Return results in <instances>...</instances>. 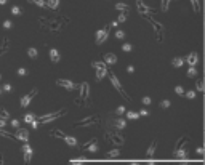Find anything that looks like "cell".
Segmentation results:
<instances>
[{
  "instance_id": "6da1fadb",
  "label": "cell",
  "mask_w": 205,
  "mask_h": 165,
  "mask_svg": "<svg viewBox=\"0 0 205 165\" xmlns=\"http://www.w3.org/2000/svg\"><path fill=\"white\" fill-rule=\"evenodd\" d=\"M39 23H40L42 29H48V31H51V32H58V31H61L63 27L66 26V23H69V19L68 18H56V19L40 18Z\"/></svg>"
},
{
  "instance_id": "7a4b0ae2",
  "label": "cell",
  "mask_w": 205,
  "mask_h": 165,
  "mask_svg": "<svg viewBox=\"0 0 205 165\" xmlns=\"http://www.w3.org/2000/svg\"><path fill=\"white\" fill-rule=\"evenodd\" d=\"M79 88H80V95L79 98L74 100V103L77 106H80V108H84V106H90V85L87 84V82H82L80 85H79Z\"/></svg>"
},
{
  "instance_id": "3957f363",
  "label": "cell",
  "mask_w": 205,
  "mask_h": 165,
  "mask_svg": "<svg viewBox=\"0 0 205 165\" xmlns=\"http://www.w3.org/2000/svg\"><path fill=\"white\" fill-rule=\"evenodd\" d=\"M100 124H101V119H100V116H90V117H84L82 120H77L76 124H74V128H77V127H100Z\"/></svg>"
},
{
  "instance_id": "277c9868",
  "label": "cell",
  "mask_w": 205,
  "mask_h": 165,
  "mask_svg": "<svg viewBox=\"0 0 205 165\" xmlns=\"http://www.w3.org/2000/svg\"><path fill=\"white\" fill-rule=\"evenodd\" d=\"M108 76H109V79H111V84H112V87H114V88L117 90V92L120 93V95H122V98H125V100H127V101H130V100H132V98H130V95H128V93L124 90V87H122V84L119 82V79L116 77V74H114V72H108Z\"/></svg>"
},
{
  "instance_id": "5b68a950",
  "label": "cell",
  "mask_w": 205,
  "mask_h": 165,
  "mask_svg": "<svg viewBox=\"0 0 205 165\" xmlns=\"http://www.w3.org/2000/svg\"><path fill=\"white\" fill-rule=\"evenodd\" d=\"M66 112H68V109H60V111H56L53 114H45V116H40L39 119H35V120L40 122V124H48V122L58 119V117H61V116H64Z\"/></svg>"
},
{
  "instance_id": "8992f818",
  "label": "cell",
  "mask_w": 205,
  "mask_h": 165,
  "mask_svg": "<svg viewBox=\"0 0 205 165\" xmlns=\"http://www.w3.org/2000/svg\"><path fill=\"white\" fill-rule=\"evenodd\" d=\"M92 66H93V69H96V80L100 82L102 77H106L108 76V66L104 64V63H100V61H93L92 63Z\"/></svg>"
},
{
  "instance_id": "52a82bcc",
  "label": "cell",
  "mask_w": 205,
  "mask_h": 165,
  "mask_svg": "<svg viewBox=\"0 0 205 165\" xmlns=\"http://www.w3.org/2000/svg\"><path fill=\"white\" fill-rule=\"evenodd\" d=\"M144 18L152 24L154 31H156V39H157V42H162V40H164V27H162V24H160L159 21H154L151 16H144Z\"/></svg>"
},
{
  "instance_id": "ba28073f",
  "label": "cell",
  "mask_w": 205,
  "mask_h": 165,
  "mask_svg": "<svg viewBox=\"0 0 205 165\" xmlns=\"http://www.w3.org/2000/svg\"><path fill=\"white\" fill-rule=\"evenodd\" d=\"M106 140H108L109 143L116 144V146H122V144L125 143L124 136L119 135V133H116V132H106Z\"/></svg>"
},
{
  "instance_id": "9c48e42d",
  "label": "cell",
  "mask_w": 205,
  "mask_h": 165,
  "mask_svg": "<svg viewBox=\"0 0 205 165\" xmlns=\"http://www.w3.org/2000/svg\"><path fill=\"white\" fill-rule=\"evenodd\" d=\"M82 149H84V152H90V154H96L98 149H100V146H98V140L96 138H92L90 141H87V143L82 146Z\"/></svg>"
},
{
  "instance_id": "30bf717a",
  "label": "cell",
  "mask_w": 205,
  "mask_h": 165,
  "mask_svg": "<svg viewBox=\"0 0 205 165\" xmlns=\"http://www.w3.org/2000/svg\"><path fill=\"white\" fill-rule=\"evenodd\" d=\"M136 7H138V11H140V15H143V16H149V15H152V13H157V11L154 10V8H151V7L146 5L143 0H136Z\"/></svg>"
},
{
  "instance_id": "8fae6325",
  "label": "cell",
  "mask_w": 205,
  "mask_h": 165,
  "mask_svg": "<svg viewBox=\"0 0 205 165\" xmlns=\"http://www.w3.org/2000/svg\"><path fill=\"white\" fill-rule=\"evenodd\" d=\"M56 85H60V87L69 90V92H72V90H77V88H79V85H76L74 82L68 80V79H58V80H56Z\"/></svg>"
},
{
  "instance_id": "7c38bea8",
  "label": "cell",
  "mask_w": 205,
  "mask_h": 165,
  "mask_svg": "<svg viewBox=\"0 0 205 165\" xmlns=\"http://www.w3.org/2000/svg\"><path fill=\"white\" fill-rule=\"evenodd\" d=\"M109 29H111V26L104 27V29H100L96 32V45H101L102 42H106V39L109 35Z\"/></svg>"
},
{
  "instance_id": "4fadbf2b",
  "label": "cell",
  "mask_w": 205,
  "mask_h": 165,
  "mask_svg": "<svg viewBox=\"0 0 205 165\" xmlns=\"http://www.w3.org/2000/svg\"><path fill=\"white\" fill-rule=\"evenodd\" d=\"M37 92H39V88H32L26 96H23V98H21V108H26V106H29V104H31V100H32L35 95H37Z\"/></svg>"
},
{
  "instance_id": "5bb4252c",
  "label": "cell",
  "mask_w": 205,
  "mask_h": 165,
  "mask_svg": "<svg viewBox=\"0 0 205 165\" xmlns=\"http://www.w3.org/2000/svg\"><path fill=\"white\" fill-rule=\"evenodd\" d=\"M15 136H16V140L23 141V143H27V140H29V132H27L26 128H16Z\"/></svg>"
},
{
  "instance_id": "9a60e30c",
  "label": "cell",
  "mask_w": 205,
  "mask_h": 165,
  "mask_svg": "<svg viewBox=\"0 0 205 165\" xmlns=\"http://www.w3.org/2000/svg\"><path fill=\"white\" fill-rule=\"evenodd\" d=\"M23 154H24V162H26V165H29L31 164V159H32V148H31L27 143H24V146H23Z\"/></svg>"
},
{
  "instance_id": "2e32d148",
  "label": "cell",
  "mask_w": 205,
  "mask_h": 165,
  "mask_svg": "<svg viewBox=\"0 0 205 165\" xmlns=\"http://www.w3.org/2000/svg\"><path fill=\"white\" fill-rule=\"evenodd\" d=\"M197 61H199V53L197 52H192V53H189L186 56V63L191 66V68H194V66L197 64Z\"/></svg>"
},
{
  "instance_id": "e0dca14e",
  "label": "cell",
  "mask_w": 205,
  "mask_h": 165,
  "mask_svg": "<svg viewBox=\"0 0 205 165\" xmlns=\"http://www.w3.org/2000/svg\"><path fill=\"white\" fill-rule=\"evenodd\" d=\"M48 55H50V60H51V63H60V60H61V55L58 53V50H56V48H50Z\"/></svg>"
},
{
  "instance_id": "ac0fdd59",
  "label": "cell",
  "mask_w": 205,
  "mask_h": 165,
  "mask_svg": "<svg viewBox=\"0 0 205 165\" xmlns=\"http://www.w3.org/2000/svg\"><path fill=\"white\" fill-rule=\"evenodd\" d=\"M117 63V56L114 53H106L104 55V64H116Z\"/></svg>"
},
{
  "instance_id": "d6986e66",
  "label": "cell",
  "mask_w": 205,
  "mask_h": 165,
  "mask_svg": "<svg viewBox=\"0 0 205 165\" xmlns=\"http://www.w3.org/2000/svg\"><path fill=\"white\" fill-rule=\"evenodd\" d=\"M114 128H117V130H122V128H125V125H127V120L125 119H116L112 122Z\"/></svg>"
},
{
  "instance_id": "ffe728a7",
  "label": "cell",
  "mask_w": 205,
  "mask_h": 165,
  "mask_svg": "<svg viewBox=\"0 0 205 165\" xmlns=\"http://www.w3.org/2000/svg\"><path fill=\"white\" fill-rule=\"evenodd\" d=\"M189 143V140H188V136H181V138L178 140V143H176V146H175V151L176 149H184V146Z\"/></svg>"
},
{
  "instance_id": "44dd1931",
  "label": "cell",
  "mask_w": 205,
  "mask_h": 165,
  "mask_svg": "<svg viewBox=\"0 0 205 165\" xmlns=\"http://www.w3.org/2000/svg\"><path fill=\"white\" fill-rule=\"evenodd\" d=\"M175 157L178 160H184L188 157V152H186V149H176L175 151Z\"/></svg>"
},
{
  "instance_id": "7402d4cb",
  "label": "cell",
  "mask_w": 205,
  "mask_h": 165,
  "mask_svg": "<svg viewBox=\"0 0 205 165\" xmlns=\"http://www.w3.org/2000/svg\"><path fill=\"white\" fill-rule=\"evenodd\" d=\"M45 7H48L50 10H58V7H60V0H47Z\"/></svg>"
},
{
  "instance_id": "603a6c76",
  "label": "cell",
  "mask_w": 205,
  "mask_h": 165,
  "mask_svg": "<svg viewBox=\"0 0 205 165\" xmlns=\"http://www.w3.org/2000/svg\"><path fill=\"white\" fill-rule=\"evenodd\" d=\"M156 148H157V141H154V143H151V146H149L148 152H146L149 159H152V157H154V154H156Z\"/></svg>"
},
{
  "instance_id": "cb8c5ba5",
  "label": "cell",
  "mask_w": 205,
  "mask_h": 165,
  "mask_svg": "<svg viewBox=\"0 0 205 165\" xmlns=\"http://www.w3.org/2000/svg\"><path fill=\"white\" fill-rule=\"evenodd\" d=\"M172 64L175 66V68H181V66L184 64V60L181 56H176V58H173V60H172Z\"/></svg>"
},
{
  "instance_id": "d4e9b609",
  "label": "cell",
  "mask_w": 205,
  "mask_h": 165,
  "mask_svg": "<svg viewBox=\"0 0 205 165\" xmlns=\"http://www.w3.org/2000/svg\"><path fill=\"white\" fill-rule=\"evenodd\" d=\"M170 2H172V0H160V10L167 13L168 8H170Z\"/></svg>"
},
{
  "instance_id": "484cf974",
  "label": "cell",
  "mask_w": 205,
  "mask_h": 165,
  "mask_svg": "<svg viewBox=\"0 0 205 165\" xmlns=\"http://www.w3.org/2000/svg\"><path fill=\"white\" fill-rule=\"evenodd\" d=\"M108 157H109V159H119V157H120V151H119V149H112V151H109Z\"/></svg>"
},
{
  "instance_id": "4316f807",
  "label": "cell",
  "mask_w": 205,
  "mask_h": 165,
  "mask_svg": "<svg viewBox=\"0 0 205 165\" xmlns=\"http://www.w3.org/2000/svg\"><path fill=\"white\" fill-rule=\"evenodd\" d=\"M64 141L69 144V146H77V140L74 136H64Z\"/></svg>"
},
{
  "instance_id": "83f0119b",
  "label": "cell",
  "mask_w": 205,
  "mask_h": 165,
  "mask_svg": "<svg viewBox=\"0 0 205 165\" xmlns=\"http://www.w3.org/2000/svg\"><path fill=\"white\" fill-rule=\"evenodd\" d=\"M27 55H29V58L35 60V58L39 56V50L37 48H29V50H27Z\"/></svg>"
},
{
  "instance_id": "f1b7e54d",
  "label": "cell",
  "mask_w": 205,
  "mask_h": 165,
  "mask_svg": "<svg viewBox=\"0 0 205 165\" xmlns=\"http://www.w3.org/2000/svg\"><path fill=\"white\" fill-rule=\"evenodd\" d=\"M50 135L51 136H55V138H63V140H64V133H63V132H60V130H51L50 132Z\"/></svg>"
},
{
  "instance_id": "f546056e",
  "label": "cell",
  "mask_w": 205,
  "mask_h": 165,
  "mask_svg": "<svg viewBox=\"0 0 205 165\" xmlns=\"http://www.w3.org/2000/svg\"><path fill=\"white\" fill-rule=\"evenodd\" d=\"M191 3H192L194 11H196V13H199V11H200V2H199V0H191Z\"/></svg>"
},
{
  "instance_id": "4dcf8cb0",
  "label": "cell",
  "mask_w": 205,
  "mask_h": 165,
  "mask_svg": "<svg viewBox=\"0 0 205 165\" xmlns=\"http://www.w3.org/2000/svg\"><path fill=\"white\" fill-rule=\"evenodd\" d=\"M116 10H120L124 13V11H128V5H125V3H116Z\"/></svg>"
},
{
  "instance_id": "1f68e13d",
  "label": "cell",
  "mask_w": 205,
  "mask_h": 165,
  "mask_svg": "<svg viewBox=\"0 0 205 165\" xmlns=\"http://www.w3.org/2000/svg\"><path fill=\"white\" fill-rule=\"evenodd\" d=\"M127 117H128V119H132V120H136L138 117H140V114L135 112V111H128L127 112Z\"/></svg>"
},
{
  "instance_id": "d6a6232c",
  "label": "cell",
  "mask_w": 205,
  "mask_h": 165,
  "mask_svg": "<svg viewBox=\"0 0 205 165\" xmlns=\"http://www.w3.org/2000/svg\"><path fill=\"white\" fill-rule=\"evenodd\" d=\"M186 76H188L189 79H194V77L197 76V71H196V68H189V69H188V74H186Z\"/></svg>"
},
{
  "instance_id": "836d02e7",
  "label": "cell",
  "mask_w": 205,
  "mask_h": 165,
  "mask_svg": "<svg viewBox=\"0 0 205 165\" xmlns=\"http://www.w3.org/2000/svg\"><path fill=\"white\" fill-rule=\"evenodd\" d=\"M7 48H8V39H5V40H3V47L0 48V56L7 53Z\"/></svg>"
},
{
  "instance_id": "e575fe53",
  "label": "cell",
  "mask_w": 205,
  "mask_h": 165,
  "mask_svg": "<svg viewBox=\"0 0 205 165\" xmlns=\"http://www.w3.org/2000/svg\"><path fill=\"white\" fill-rule=\"evenodd\" d=\"M8 117H10L8 112H7L3 108H0V119H2V120H8Z\"/></svg>"
},
{
  "instance_id": "d590c367",
  "label": "cell",
  "mask_w": 205,
  "mask_h": 165,
  "mask_svg": "<svg viewBox=\"0 0 205 165\" xmlns=\"http://www.w3.org/2000/svg\"><path fill=\"white\" fill-rule=\"evenodd\" d=\"M196 88H197V92H204V80L202 79H199V80H197V84H196Z\"/></svg>"
},
{
  "instance_id": "8d00e7d4",
  "label": "cell",
  "mask_w": 205,
  "mask_h": 165,
  "mask_svg": "<svg viewBox=\"0 0 205 165\" xmlns=\"http://www.w3.org/2000/svg\"><path fill=\"white\" fill-rule=\"evenodd\" d=\"M127 16H128V11H124V13L117 18V23H125V21H127Z\"/></svg>"
},
{
  "instance_id": "74e56055",
  "label": "cell",
  "mask_w": 205,
  "mask_h": 165,
  "mask_svg": "<svg viewBox=\"0 0 205 165\" xmlns=\"http://www.w3.org/2000/svg\"><path fill=\"white\" fill-rule=\"evenodd\" d=\"M34 120H35L34 114H27V116H24V122H27V124H32Z\"/></svg>"
},
{
  "instance_id": "f35d334b",
  "label": "cell",
  "mask_w": 205,
  "mask_h": 165,
  "mask_svg": "<svg viewBox=\"0 0 205 165\" xmlns=\"http://www.w3.org/2000/svg\"><path fill=\"white\" fill-rule=\"evenodd\" d=\"M27 74H29V71H27L26 68H19V69H18V76L24 77V76H27Z\"/></svg>"
},
{
  "instance_id": "ab89813d",
  "label": "cell",
  "mask_w": 205,
  "mask_h": 165,
  "mask_svg": "<svg viewBox=\"0 0 205 165\" xmlns=\"http://www.w3.org/2000/svg\"><path fill=\"white\" fill-rule=\"evenodd\" d=\"M29 2L37 5V7H45V0H29Z\"/></svg>"
},
{
  "instance_id": "60d3db41",
  "label": "cell",
  "mask_w": 205,
  "mask_h": 165,
  "mask_svg": "<svg viewBox=\"0 0 205 165\" xmlns=\"http://www.w3.org/2000/svg\"><path fill=\"white\" fill-rule=\"evenodd\" d=\"M127 112V109H125V106H119V108H117V111H116V114L117 116H122V114H125Z\"/></svg>"
},
{
  "instance_id": "b9f144b4",
  "label": "cell",
  "mask_w": 205,
  "mask_h": 165,
  "mask_svg": "<svg viewBox=\"0 0 205 165\" xmlns=\"http://www.w3.org/2000/svg\"><path fill=\"white\" fill-rule=\"evenodd\" d=\"M160 108H162V109H167V108H170V100H164L162 103H160Z\"/></svg>"
},
{
  "instance_id": "7bdbcfd3",
  "label": "cell",
  "mask_w": 205,
  "mask_h": 165,
  "mask_svg": "<svg viewBox=\"0 0 205 165\" xmlns=\"http://www.w3.org/2000/svg\"><path fill=\"white\" fill-rule=\"evenodd\" d=\"M11 13L13 15H21V8H19V7H11Z\"/></svg>"
},
{
  "instance_id": "ee69618b",
  "label": "cell",
  "mask_w": 205,
  "mask_h": 165,
  "mask_svg": "<svg viewBox=\"0 0 205 165\" xmlns=\"http://www.w3.org/2000/svg\"><path fill=\"white\" fill-rule=\"evenodd\" d=\"M122 50H124L125 53L132 52V45H130V44H124V45H122Z\"/></svg>"
},
{
  "instance_id": "f6af8a7d",
  "label": "cell",
  "mask_w": 205,
  "mask_h": 165,
  "mask_svg": "<svg viewBox=\"0 0 205 165\" xmlns=\"http://www.w3.org/2000/svg\"><path fill=\"white\" fill-rule=\"evenodd\" d=\"M125 37V32H124V31H117V32H116V39H119V40H122V39H124Z\"/></svg>"
},
{
  "instance_id": "bcb514c9",
  "label": "cell",
  "mask_w": 205,
  "mask_h": 165,
  "mask_svg": "<svg viewBox=\"0 0 205 165\" xmlns=\"http://www.w3.org/2000/svg\"><path fill=\"white\" fill-rule=\"evenodd\" d=\"M3 27H5V29H11V27H13V23L7 19V21H3Z\"/></svg>"
},
{
  "instance_id": "7dc6e473",
  "label": "cell",
  "mask_w": 205,
  "mask_h": 165,
  "mask_svg": "<svg viewBox=\"0 0 205 165\" xmlns=\"http://www.w3.org/2000/svg\"><path fill=\"white\" fill-rule=\"evenodd\" d=\"M141 103H143V104H146V106H149V104L152 103V101H151V98H149V96H144L143 100H141Z\"/></svg>"
},
{
  "instance_id": "c3c4849f",
  "label": "cell",
  "mask_w": 205,
  "mask_h": 165,
  "mask_svg": "<svg viewBox=\"0 0 205 165\" xmlns=\"http://www.w3.org/2000/svg\"><path fill=\"white\" fill-rule=\"evenodd\" d=\"M186 98H189V100H194V98H196V92H194V90L188 92V93H186Z\"/></svg>"
},
{
  "instance_id": "681fc988",
  "label": "cell",
  "mask_w": 205,
  "mask_h": 165,
  "mask_svg": "<svg viewBox=\"0 0 205 165\" xmlns=\"http://www.w3.org/2000/svg\"><path fill=\"white\" fill-rule=\"evenodd\" d=\"M175 93H176V95H184L183 87H180V85H178V87H175Z\"/></svg>"
},
{
  "instance_id": "f907efd6",
  "label": "cell",
  "mask_w": 205,
  "mask_h": 165,
  "mask_svg": "<svg viewBox=\"0 0 205 165\" xmlns=\"http://www.w3.org/2000/svg\"><path fill=\"white\" fill-rule=\"evenodd\" d=\"M0 135L2 136H5V138H13V135H10V133H7L3 128H0Z\"/></svg>"
},
{
  "instance_id": "816d5d0a",
  "label": "cell",
  "mask_w": 205,
  "mask_h": 165,
  "mask_svg": "<svg viewBox=\"0 0 205 165\" xmlns=\"http://www.w3.org/2000/svg\"><path fill=\"white\" fill-rule=\"evenodd\" d=\"M11 127H13L15 130H16V128H19V122H18L16 119H11Z\"/></svg>"
},
{
  "instance_id": "f5cc1de1",
  "label": "cell",
  "mask_w": 205,
  "mask_h": 165,
  "mask_svg": "<svg viewBox=\"0 0 205 165\" xmlns=\"http://www.w3.org/2000/svg\"><path fill=\"white\" fill-rule=\"evenodd\" d=\"M3 92H11V90H13V87H11V85L10 84H5V85H3Z\"/></svg>"
},
{
  "instance_id": "db71d44e",
  "label": "cell",
  "mask_w": 205,
  "mask_h": 165,
  "mask_svg": "<svg viewBox=\"0 0 205 165\" xmlns=\"http://www.w3.org/2000/svg\"><path fill=\"white\" fill-rule=\"evenodd\" d=\"M138 114H140V116H143V117H146V116H149V112L146 111V109H141V111L138 112Z\"/></svg>"
},
{
  "instance_id": "11a10c76",
  "label": "cell",
  "mask_w": 205,
  "mask_h": 165,
  "mask_svg": "<svg viewBox=\"0 0 205 165\" xmlns=\"http://www.w3.org/2000/svg\"><path fill=\"white\" fill-rule=\"evenodd\" d=\"M127 72H128V74H133V72H135V68H133V66H128V68H127Z\"/></svg>"
},
{
  "instance_id": "9f6ffc18",
  "label": "cell",
  "mask_w": 205,
  "mask_h": 165,
  "mask_svg": "<svg viewBox=\"0 0 205 165\" xmlns=\"http://www.w3.org/2000/svg\"><path fill=\"white\" fill-rule=\"evenodd\" d=\"M197 154H199V156H204V148H202V146L197 149Z\"/></svg>"
},
{
  "instance_id": "6f0895ef",
  "label": "cell",
  "mask_w": 205,
  "mask_h": 165,
  "mask_svg": "<svg viewBox=\"0 0 205 165\" xmlns=\"http://www.w3.org/2000/svg\"><path fill=\"white\" fill-rule=\"evenodd\" d=\"M31 125H32V128H37V127H39V122H37V120H34Z\"/></svg>"
},
{
  "instance_id": "680465c9",
  "label": "cell",
  "mask_w": 205,
  "mask_h": 165,
  "mask_svg": "<svg viewBox=\"0 0 205 165\" xmlns=\"http://www.w3.org/2000/svg\"><path fill=\"white\" fill-rule=\"evenodd\" d=\"M5 124H7V120H2V119H0V128L5 127Z\"/></svg>"
},
{
  "instance_id": "91938a15",
  "label": "cell",
  "mask_w": 205,
  "mask_h": 165,
  "mask_svg": "<svg viewBox=\"0 0 205 165\" xmlns=\"http://www.w3.org/2000/svg\"><path fill=\"white\" fill-rule=\"evenodd\" d=\"M0 165H3V156L0 154Z\"/></svg>"
},
{
  "instance_id": "94428289",
  "label": "cell",
  "mask_w": 205,
  "mask_h": 165,
  "mask_svg": "<svg viewBox=\"0 0 205 165\" xmlns=\"http://www.w3.org/2000/svg\"><path fill=\"white\" fill-rule=\"evenodd\" d=\"M7 3V0H0V5H5Z\"/></svg>"
},
{
  "instance_id": "6125c7cd",
  "label": "cell",
  "mask_w": 205,
  "mask_h": 165,
  "mask_svg": "<svg viewBox=\"0 0 205 165\" xmlns=\"http://www.w3.org/2000/svg\"><path fill=\"white\" fill-rule=\"evenodd\" d=\"M74 165H82V164H80V162H77V164H74Z\"/></svg>"
},
{
  "instance_id": "be15d7a7",
  "label": "cell",
  "mask_w": 205,
  "mask_h": 165,
  "mask_svg": "<svg viewBox=\"0 0 205 165\" xmlns=\"http://www.w3.org/2000/svg\"><path fill=\"white\" fill-rule=\"evenodd\" d=\"M0 93H2V88H0Z\"/></svg>"
},
{
  "instance_id": "e7e4bbea",
  "label": "cell",
  "mask_w": 205,
  "mask_h": 165,
  "mask_svg": "<svg viewBox=\"0 0 205 165\" xmlns=\"http://www.w3.org/2000/svg\"><path fill=\"white\" fill-rule=\"evenodd\" d=\"M132 165H136V164H132Z\"/></svg>"
},
{
  "instance_id": "03108f58",
  "label": "cell",
  "mask_w": 205,
  "mask_h": 165,
  "mask_svg": "<svg viewBox=\"0 0 205 165\" xmlns=\"http://www.w3.org/2000/svg\"><path fill=\"white\" fill-rule=\"evenodd\" d=\"M0 77H2V76H0Z\"/></svg>"
}]
</instances>
